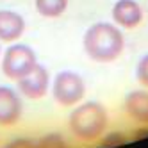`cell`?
Segmentation results:
<instances>
[{
  "label": "cell",
  "instance_id": "1",
  "mask_svg": "<svg viewBox=\"0 0 148 148\" xmlns=\"http://www.w3.org/2000/svg\"><path fill=\"white\" fill-rule=\"evenodd\" d=\"M86 56L97 62H112L116 61L125 48V39L121 30L107 22L93 23L82 39Z\"/></svg>",
  "mask_w": 148,
  "mask_h": 148
},
{
  "label": "cell",
  "instance_id": "2",
  "mask_svg": "<svg viewBox=\"0 0 148 148\" xmlns=\"http://www.w3.org/2000/svg\"><path fill=\"white\" fill-rule=\"evenodd\" d=\"M107 111L98 102H86L77 105L68 118L70 132L84 143H93L100 139L107 129Z\"/></svg>",
  "mask_w": 148,
  "mask_h": 148
},
{
  "label": "cell",
  "instance_id": "3",
  "mask_svg": "<svg viewBox=\"0 0 148 148\" xmlns=\"http://www.w3.org/2000/svg\"><path fill=\"white\" fill-rule=\"evenodd\" d=\"M38 64L34 50L27 45H11L7 47L2 57V71L7 79L20 80Z\"/></svg>",
  "mask_w": 148,
  "mask_h": 148
},
{
  "label": "cell",
  "instance_id": "4",
  "mask_svg": "<svg viewBox=\"0 0 148 148\" xmlns=\"http://www.w3.org/2000/svg\"><path fill=\"white\" fill-rule=\"evenodd\" d=\"M52 95L54 100L62 105V107H73L77 105L84 95H86V84H84L82 77L75 71H61L52 86Z\"/></svg>",
  "mask_w": 148,
  "mask_h": 148
},
{
  "label": "cell",
  "instance_id": "5",
  "mask_svg": "<svg viewBox=\"0 0 148 148\" xmlns=\"http://www.w3.org/2000/svg\"><path fill=\"white\" fill-rule=\"evenodd\" d=\"M16 82H18L20 93H22L25 98L39 100V98H43L48 91L50 75H48V70L43 64H36L32 68V71H29L25 77H22Z\"/></svg>",
  "mask_w": 148,
  "mask_h": 148
},
{
  "label": "cell",
  "instance_id": "6",
  "mask_svg": "<svg viewBox=\"0 0 148 148\" xmlns=\"http://www.w3.org/2000/svg\"><path fill=\"white\" fill-rule=\"evenodd\" d=\"M23 103L20 95L7 86H0V127H13L20 121Z\"/></svg>",
  "mask_w": 148,
  "mask_h": 148
},
{
  "label": "cell",
  "instance_id": "7",
  "mask_svg": "<svg viewBox=\"0 0 148 148\" xmlns=\"http://www.w3.org/2000/svg\"><path fill=\"white\" fill-rule=\"evenodd\" d=\"M112 20L123 29H136L143 22V9L136 0H118L112 7Z\"/></svg>",
  "mask_w": 148,
  "mask_h": 148
},
{
  "label": "cell",
  "instance_id": "8",
  "mask_svg": "<svg viewBox=\"0 0 148 148\" xmlns=\"http://www.w3.org/2000/svg\"><path fill=\"white\" fill-rule=\"evenodd\" d=\"M25 30V20L22 14H18L9 9H0V41L13 43L20 39Z\"/></svg>",
  "mask_w": 148,
  "mask_h": 148
},
{
  "label": "cell",
  "instance_id": "9",
  "mask_svg": "<svg viewBox=\"0 0 148 148\" xmlns=\"http://www.w3.org/2000/svg\"><path fill=\"white\" fill-rule=\"evenodd\" d=\"M123 109L130 118L143 127L148 125V91L137 89L125 97Z\"/></svg>",
  "mask_w": 148,
  "mask_h": 148
},
{
  "label": "cell",
  "instance_id": "10",
  "mask_svg": "<svg viewBox=\"0 0 148 148\" xmlns=\"http://www.w3.org/2000/svg\"><path fill=\"white\" fill-rule=\"evenodd\" d=\"M36 9L45 18H57L68 9V0H36Z\"/></svg>",
  "mask_w": 148,
  "mask_h": 148
},
{
  "label": "cell",
  "instance_id": "11",
  "mask_svg": "<svg viewBox=\"0 0 148 148\" xmlns=\"http://www.w3.org/2000/svg\"><path fill=\"white\" fill-rule=\"evenodd\" d=\"M36 148H68L61 134H48L36 141Z\"/></svg>",
  "mask_w": 148,
  "mask_h": 148
},
{
  "label": "cell",
  "instance_id": "12",
  "mask_svg": "<svg viewBox=\"0 0 148 148\" xmlns=\"http://www.w3.org/2000/svg\"><path fill=\"white\" fill-rule=\"evenodd\" d=\"M136 77H137V82L141 86L148 88V54L141 57V61L137 62V68H136Z\"/></svg>",
  "mask_w": 148,
  "mask_h": 148
},
{
  "label": "cell",
  "instance_id": "13",
  "mask_svg": "<svg viewBox=\"0 0 148 148\" xmlns=\"http://www.w3.org/2000/svg\"><path fill=\"white\" fill-rule=\"evenodd\" d=\"M127 139H125V136L120 134V132H111L103 137V141H102V146L103 148H111V146H118V145H123Z\"/></svg>",
  "mask_w": 148,
  "mask_h": 148
},
{
  "label": "cell",
  "instance_id": "14",
  "mask_svg": "<svg viewBox=\"0 0 148 148\" xmlns=\"http://www.w3.org/2000/svg\"><path fill=\"white\" fill-rule=\"evenodd\" d=\"M5 148H36V141L29 139V137H20V139L11 141Z\"/></svg>",
  "mask_w": 148,
  "mask_h": 148
},
{
  "label": "cell",
  "instance_id": "15",
  "mask_svg": "<svg viewBox=\"0 0 148 148\" xmlns=\"http://www.w3.org/2000/svg\"><path fill=\"white\" fill-rule=\"evenodd\" d=\"M141 136H148V129H139V130H136V137H141Z\"/></svg>",
  "mask_w": 148,
  "mask_h": 148
}]
</instances>
